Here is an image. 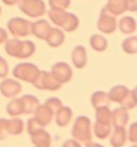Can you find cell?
<instances>
[{"label": "cell", "mask_w": 137, "mask_h": 147, "mask_svg": "<svg viewBox=\"0 0 137 147\" xmlns=\"http://www.w3.org/2000/svg\"><path fill=\"white\" fill-rule=\"evenodd\" d=\"M4 49L8 55L18 59H26L36 53V45L30 40H20L17 38L5 42Z\"/></svg>", "instance_id": "1"}, {"label": "cell", "mask_w": 137, "mask_h": 147, "mask_svg": "<svg viewBox=\"0 0 137 147\" xmlns=\"http://www.w3.org/2000/svg\"><path fill=\"white\" fill-rule=\"evenodd\" d=\"M108 97L110 101L119 103L126 110H132L137 104L136 89L130 90L124 85H116L110 88Z\"/></svg>", "instance_id": "2"}, {"label": "cell", "mask_w": 137, "mask_h": 147, "mask_svg": "<svg viewBox=\"0 0 137 147\" xmlns=\"http://www.w3.org/2000/svg\"><path fill=\"white\" fill-rule=\"evenodd\" d=\"M48 17L58 28L63 29L68 32H72L74 30H76L79 26L78 17L73 13L66 12L65 10L50 9L48 11Z\"/></svg>", "instance_id": "3"}, {"label": "cell", "mask_w": 137, "mask_h": 147, "mask_svg": "<svg viewBox=\"0 0 137 147\" xmlns=\"http://www.w3.org/2000/svg\"><path fill=\"white\" fill-rule=\"evenodd\" d=\"M95 117L97 119L93 127L95 136L101 140L108 138L111 133V111L109 107L97 109Z\"/></svg>", "instance_id": "4"}, {"label": "cell", "mask_w": 137, "mask_h": 147, "mask_svg": "<svg viewBox=\"0 0 137 147\" xmlns=\"http://www.w3.org/2000/svg\"><path fill=\"white\" fill-rule=\"evenodd\" d=\"M72 136L77 142L88 144L92 141L91 120L87 116H78L73 125Z\"/></svg>", "instance_id": "5"}, {"label": "cell", "mask_w": 137, "mask_h": 147, "mask_svg": "<svg viewBox=\"0 0 137 147\" xmlns=\"http://www.w3.org/2000/svg\"><path fill=\"white\" fill-rule=\"evenodd\" d=\"M10 33L15 38H24L31 34L32 31V22L25 20L23 17H12L7 23Z\"/></svg>", "instance_id": "6"}, {"label": "cell", "mask_w": 137, "mask_h": 147, "mask_svg": "<svg viewBox=\"0 0 137 147\" xmlns=\"http://www.w3.org/2000/svg\"><path fill=\"white\" fill-rule=\"evenodd\" d=\"M40 69L31 62H21L14 67L12 71L13 76L24 82L33 83L36 78Z\"/></svg>", "instance_id": "7"}, {"label": "cell", "mask_w": 137, "mask_h": 147, "mask_svg": "<svg viewBox=\"0 0 137 147\" xmlns=\"http://www.w3.org/2000/svg\"><path fill=\"white\" fill-rule=\"evenodd\" d=\"M18 8L31 18H39L46 12V5L43 0H19Z\"/></svg>", "instance_id": "8"}, {"label": "cell", "mask_w": 137, "mask_h": 147, "mask_svg": "<svg viewBox=\"0 0 137 147\" xmlns=\"http://www.w3.org/2000/svg\"><path fill=\"white\" fill-rule=\"evenodd\" d=\"M32 84L36 88L40 90H52V91L58 90L62 86V84L58 82L50 72L41 71V70Z\"/></svg>", "instance_id": "9"}, {"label": "cell", "mask_w": 137, "mask_h": 147, "mask_svg": "<svg viewBox=\"0 0 137 147\" xmlns=\"http://www.w3.org/2000/svg\"><path fill=\"white\" fill-rule=\"evenodd\" d=\"M97 29L101 32L105 34H110L115 32V30L117 29V20L116 16L113 15L111 13H109L105 8L101 10V14L97 20Z\"/></svg>", "instance_id": "10"}, {"label": "cell", "mask_w": 137, "mask_h": 147, "mask_svg": "<svg viewBox=\"0 0 137 147\" xmlns=\"http://www.w3.org/2000/svg\"><path fill=\"white\" fill-rule=\"evenodd\" d=\"M50 73L61 84H65V83L70 82L73 76V71L71 69V67L66 62L63 61L57 62L52 65Z\"/></svg>", "instance_id": "11"}, {"label": "cell", "mask_w": 137, "mask_h": 147, "mask_svg": "<svg viewBox=\"0 0 137 147\" xmlns=\"http://www.w3.org/2000/svg\"><path fill=\"white\" fill-rule=\"evenodd\" d=\"M0 92L5 98H15L21 92V85L13 78H4L0 83Z\"/></svg>", "instance_id": "12"}, {"label": "cell", "mask_w": 137, "mask_h": 147, "mask_svg": "<svg viewBox=\"0 0 137 147\" xmlns=\"http://www.w3.org/2000/svg\"><path fill=\"white\" fill-rule=\"evenodd\" d=\"M33 114H34V116H33L34 120H36L41 127H43V128L52 123V118H54V116H55L54 111H52L49 106L46 105L45 103L44 104H40V105L38 106Z\"/></svg>", "instance_id": "13"}, {"label": "cell", "mask_w": 137, "mask_h": 147, "mask_svg": "<svg viewBox=\"0 0 137 147\" xmlns=\"http://www.w3.org/2000/svg\"><path fill=\"white\" fill-rule=\"evenodd\" d=\"M129 113L124 107H117L111 112V125L115 128H125L129 121Z\"/></svg>", "instance_id": "14"}, {"label": "cell", "mask_w": 137, "mask_h": 147, "mask_svg": "<svg viewBox=\"0 0 137 147\" xmlns=\"http://www.w3.org/2000/svg\"><path fill=\"white\" fill-rule=\"evenodd\" d=\"M65 40L64 32L58 27H52L49 29L48 34L46 36L45 41L47 42V44L50 47H58L63 44V42Z\"/></svg>", "instance_id": "15"}, {"label": "cell", "mask_w": 137, "mask_h": 147, "mask_svg": "<svg viewBox=\"0 0 137 147\" xmlns=\"http://www.w3.org/2000/svg\"><path fill=\"white\" fill-rule=\"evenodd\" d=\"M72 62L77 69H83L87 65V51L85 46L77 45L72 51Z\"/></svg>", "instance_id": "16"}, {"label": "cell", "mask_w": 137, "mask_h": 147, "mask_svg": "<svg viewBox=\"0 0 137 147\" xmlns=\"http://www.w3.org/2000/svg\"><path fill=\"white\" fill-rule=\"evenodd\" d=\"M50 28H52V26H50L48 21H46V20H39V21L32 23V31H31V34L36 36L38 39L45 40L46 36L48 34L49 29Z\"/></svg>", "instance_id": "17"}, {"label": "cell", "mask_w": 137, "mask_h": 147, "mask_svg": "<svg viewBox=\"0 0 137 147\" xmlns=\"http://www.w3.org/2000/svg\"><path fill=\"white\" fill-rule=\"evenodd\" d=\"M20 102L23 105V113L24 114H32L36 107L40 105L39 99L32 96V94H25L23 97H20Z\"/></svg>", "instance_id": "18"}, {"label": "cell", "mask_w": 137, "mask_h": 147, "mask_svg": "<svg viewBox=\"0 0 137 147\" xmlns=\"http://www.w3.org/2000/svg\"><path fill=\"white\" fill-rule=\"evenodd\" d=\"M73 117L72 110L68 107V106H61L59 110L55 113V118H56V123L59 127H65L68 125Z\"/></svg>", "instance_id": "19"}, {"label": "cell", "mask_w": 137, "mask_h": 147, "mask_svg": "<svg viewBox=\"0 0 137 147\" xmlns=\"http://www.w3.org/2000/svg\"><path fill=\"white\" fill-rule=\"evenodd\" d=\"M110 102L111 101L109 100L108 94L104 91H95L91 96V104L95 110L101 107H108Z\"/></svg>", "instance_id": "20"}, {"label": "cell", "mask_w": 137, "mask_h": 147, "mask_svg": "<svg viewBox=\"0 0 137 147\" xmlns=\"http://www.w3.org/2000/svg\"><path fill=\"white\" fill-rule=\"evenodd\" d=\"M110 144L113 147H122L128 141V134L125 128H115L110 133Z\"/></svg>", "instance_id": "21"}, {"label": "cell", "mask_w": 137, "mask_h": 147, "mask_svg": "<svg viewBox=\"0 0 137 147\" xmlns=\"http://www.w3.org/2000/svg\"><path fill=\"white\" fill-rule=\"evenodd\" d=\"M120 31L124 34H132L136 30V21L132 16H124L118 23Z\"/></svg>", "instance_id": "22"}, {"label": "cell", "mask_w": 137, "mask_h": 147, "mask_svg": "<svg viewBox=\"0 0 137 147\" xmlns=\"http://www.w3.org/2000/svg\"><path fill=\"white\" fill-rule=\"evenodd\" d=\"M104 8L115 16H118L126 11L125 0H108V2Z\"/></svg>", "instance_id": "23"}, {"label": "cell", "mask_w": 137, "mask_h": 147, "mask_svg": "<svg viewBox=\"0 0 137 147\" xmlns=\"http://www.w3.org/2000/svg\"><path fill=\"white\" fill-rule=\"evenodd\" d=\"M24 130V121L19 118L7 119L8 135H18Z\"/></svg>", "instance_id": "24"}, {"label": "cell", "mask_w": 137, "mask_h": 147, "mask_svg": "<svg viewBox=\"0 0 137 147\" xmlns=\"http://www.w3.org/2000/svg\"><path fill=\"white\" fill-rule=\"evenodd\" d=\"M107 40L101 34H92L90 38V45L97 52H104L107 49Z\"/></svg>", "instance_id": "25"}, {"label": "cell", "mask_w": 137, "mask_h": 147, "mask_svg": "<svg viewBox=\"0 0 137 147\" xmlns=\"http://www.w3.org/2000/svg\"><path fill=\"white\" fill-rule=\"evenodd\" d=\"M7 112L10 116L12 117H17L19 115H23V105L20 102L19 98H14L12 99L10 103H8L7 105Z\"/></svg>", "instance_id": "26"}, {"label": "cell", "mask_w": 137, "mask_h": 147, "mask_svg": "<svg viewBox=\"0 0 137 147\" xmlns=\"http://www.w3.org/2000/svg\"><path fill=\"white\" fill-rule=\"evenodd\" d=\"M122 49L125 53L130 55H134L137 53V37L132 36L124 39V41L122 42Z\"/></svg>", "instance_id": "27"}, {"label": "cell", "mask_w": 137, "mask_h": 147, "mask_svg": "<svg viewBox=\"0 0 137 147\" xmlns=\"http://www.w3.org/2000/svg\"><path fill=\"white\" fill-rule=\"evenodd\" d=\"M50 9L55 10H66L71 4V0H48Z\"/></svg>", "instance_id": "28"}, {"label": "cell", "mask_w": 137, "mask_h": 147, "mask_svg": "<svg viewBox=\"0 0 137 147\" xmlns=\"http://www.w3.org/2000/svg\"><path fill=\"white\" fill-rule=\"evenodd\" d=\"M45 104L47 106H49L52 111H54V113H56L57 111L60 109L61 106H62V102H61L60 99L58 98H49L47 99L46 101H45Z\"/></svg>", "instance_id": "29"}, {"label": "cell", "mask_w": 137, "mask_h": 147, "mask_svg": "<svg viewBox=\"0 0 137 147\" xmlns=\"http://www.w3.org/2000/svg\"><path fill=\"white\" fill-rule=\"evenodd\" d=\"M128 134V139L131 143L135 144L137 142V123H132L129 128V132H126Z\"/></svg>", "instance_id": "30"}, {"label": "cell", "mask_w": 137, "mask_h": 147, "mask_svg": "<svg viewBox=\"0 0 137 147\" xmlns=\"http://www.w3.org/2000/svg\"><path fill=\"white\" fill-rule=\"evenodd\" d=\"M9 74V65L3 57L0 56V78H5Z\"/></svg>", "instance_id": "31"}, {"label": "cell", "mask_w": 137, "mask_h": 147, "mask_svg": "<svg viewBox=\"0 0 137 147\" xmlns=\"http://www.w3.org/2000/svg\"><path fill=\"white\" fill-rule=\"evenodd\" d=\"M8 136L7 132V119L0 118V141L5 140Z\"/></svg>", "instance_id": "32"}, {"label": "cell", "mask_w": 137, "mask_h": 147, "mask_svg": "<svg viewBox=\"0 0 137 147\" xmlns=\"http://www.w3.org/2000/svg\"><path fill=\"white\" fill-rule=\"evenodd\" d=\"M126 10L131 12H135L137 10V0H125Z\"/></svg>", "instance_id": "33"}, {"label": "cell", "mask_w": 137, "mask_h": 147, "mask_svg": "<svg viewBox=\"0 0 137 147\" xmlns=\"http://www.w3.org/2000/svg\"><path fill=\"white\" fill-rule=\"evenodd\" d=\"M62 147H81L79 142H77L76 140H66L64 143H63V146Z\"/></svg>", "instance_id": "34"}, {"label": "cell", "mask_w": 137, "mask_h": 147, "mask_svg": "<svg viewBox=\"0 0 137 147\" xmlns=\"http://www.w3.org/2000/svg\"><path fill=\"white\" fill-rule=\"evenodd\" d=\"M8 41V31L0 27V44H3Z\"/></svg>", "instance_id": "35"}, {"label": "cell", "mask_w": 137, "mask_h": 147, "mask_svg": "<svg viewBox=\"0 0 137 147\" xmlns=\"http://www.w3.org/2000/svg\"><path fill=\"white\" fill-rule=\"evenodd\" d=\"M18 1H19V0H2V2H3L4 4H7V5H14V4H17Z\"/></svg>", "instance_id": "36"}, {"label": "cell", "mask_w": 137, "mask_h": 147, "mask_svg": "<svg viewBox=\"0 0 137 147\" xmlns=\"http://www.w3.org/2000/svg\"><path fill=\"white\" fill-rule=\"evenodd\" d=\"M86 147H104L103 145L99 143H93V142H90V143L86 144Z\"/></svg>", "instance_id": "37"}, {"label": "cell", "mask_w": 137, "mask_h": 147, "mask_svg": "<svg viewBox=\"0 0 137 147\" xmlns=\"http://www.w3.org/2000/svg\"><path fill=\"white\" fill-rule=\"evenodd\" d=\"M36 147H50V143H44V144H39Z\"/></svg>", "instance_id": "38"}, {"label": "cell", "mask_w": 137, "mask_h": 147, "mask_svg": "<svg viewBox=\"0 0 137 147\" xmlns=\"http://www.w3.org/2000/svg\"><path fill=\"white\" fill-rule=\"evenodd\" d=\"M132 147H137V146H136V145H135V144H134V145H133V146H132Z\"/></svg>", "instance_id": "39"}, {"label": "cell", "mask_w": 137, "mask_h": 147, "mask_svg": "<svg viewBox=\"0 0 137 147\" xmlns=\"http://www.w3.org/2000/svg\"><path fill=\"white\" fill-rule=\"evenodd\" d=\"M0 14H1V7H0Z\"/></svg>", "instance_id": "40"}]
</instances>
